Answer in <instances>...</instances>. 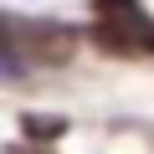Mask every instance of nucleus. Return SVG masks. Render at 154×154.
<instances>
[{"label":"nucleus","mask_w":154,"mask_h":154,"mask_svg":"<svg viewBox=\"0 0 154 154\" xmlns=\"http://www.w3.org/2000/svg\"><path fill=\"white\" fill-rule=\"evenodd\" d=\"M88 36L113 57H154V16L139 0H93Z\"/></svg>","instance_id":"nucleus-1"},{"label":"nucleus","mask_w":154,"mask_h":154,"mask_svg":"<svg viewBox=\"0 0 154 154\" xmlns=\"http://www.w3.org/2000/svg\"><path fill=\"white\" fill-rule=\"evenodd\" d=\"M11 154H41V149H31V144H11Z\"/></svg>","instance_id":"nucleus-4"},{"label":"nucleus","mask_w":154,"mask_h":154,"mask_svg":"<svg viewBox=\"0 0 154 154\" xmlns=\"http://www.w3.org/2000/svg\"><path fill=\"white\" fill-rule=\"evenodd\" d=\"M5 31H11V41H5V72H21V57L57 67L77 46V31L62 26V21H21V16H5Z\"/></svg>","instance_id":"nucleus-2"},{"label":"nucleus","mask_w":154,"mask_h":154,"mask_svg":"<svg viewBox=\"0 0 154 154\" xmlns=\"http://www.w3.org/2000/svg\"><path fill=\"white\" fill-rule=\"evenodd\" d=\"M21 128H26L31 144H51V139L67 134V118H57V113H21Z\"/></svg>","instance_id":"nucleus-3"}]
</instances>
